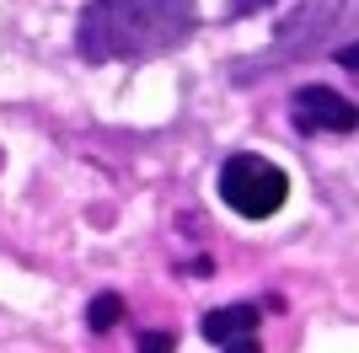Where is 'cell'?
<instances>
[{"label": "cell", "instance_id": "cell-4", "mask_svg": "<svg viewBox=\"0 0 359 353\" xmlns=\"http://www.w3.org/2000/svg\"><path fill=\"white\" fill-rule=\"evenodd\" d=\"M198 332H204V342L225 348L231 338H247V332H257V305H252V300H231V305L210 310V316L198 321Z\"/></svg>", "mask_w": 359, "mask_h": 353}, {"label": "cell", "instance_id": "cell-8", "mask_svg": "<svg viewBox=\"0 0 359 353\" xmlns=\"http://www.w3.org/2000/svg\"><path fill=\"white\" fill-rule=\"evenodd\" d=\"M220 353H263V348H257V332H247V338H231Z\"/></svg>", "mask_w": 359, "mask_h": 353}, {"label": "cell", "instance_id": "cell-3", "mask_svg": "<svg viewBox=\"0 0 359 353\" xmlns=\"http://www.w3.org/2000/svg\"><path fill=\"white\" fill-rule=\"evenodd\" d=\"M290 118H295V129L306 139H348L359 129V107L332 86H295Z\"/></svg>", "mask_w": 359, "mask_h": 353}, {"label": "cell", "instance_id": "cell-5", "mask_svg": "<svg viewBox=\"0 0 359 353\" xmlns=\"http://www.w3.org/2000/svg\"><path fill=\"white\" fill-rule=\"evenodd\" d=\"M123 310H129V305H123V294L102 289V294H97V300L86 305V326L97 332V338H102V332H113V326L123 321Z\"/></svg>", "mask_w": 359, "mask_h": 353}, {"label": "cell", "instance_id": "cell-2", "mask_svg": "<svg viewBox=\"0 0 359 353\" xmlns=\"http://www.w3.org/2000/svg\"><path fill=\"white\" fill-rule=\"evenodd\" d=\"M215 188H220V204L231 209V214H241V220H273V214L290 204L285 166H273L269 155H257V150L225 155Z\"/></svg>", "mask_w": 359, "mask_h": 353}, {"label": "cell", "instance_id": "cell-7", "mask_svg": "<svg viewBox=\"0 0 359 353\" xmlns=\"http://www.w3.org/2000/svg\"><path fill=\"white\" fill-rule=\"evenodd\" d=\"M269 6H279V0H225V16L241 22V16H257V11H269Z\"/></svg>", "mask_w": 359, "mask_h": 353}, {"label": "cell", "instance_id": "cell-6", "mask_svg": "<svg viewBox=\"0 0 359 353\" xmlns=\"http://www.w3.org/2000/svg\"><path fill=\"white\" fill-rule=\"evenodd\" d=\"M135 348L140 353H177V332H140Z\"/></svg>", "mask_w": 359, "mask_h": 353}, {"label": "cell", "instance_id": "cell-1", "mask_svg": "<svg viewBox=\"0 0 359 353\" xmlns=\"http://www.w3.org/2000/svg\"><path fill=\"white\" fill-rule=\"evenodd\" d=\"M198 0H91L75 22V48L91 64H140L188 43Z\"/></svg>", "mask_w": 359, "mask_h": 353}]
</instances>
